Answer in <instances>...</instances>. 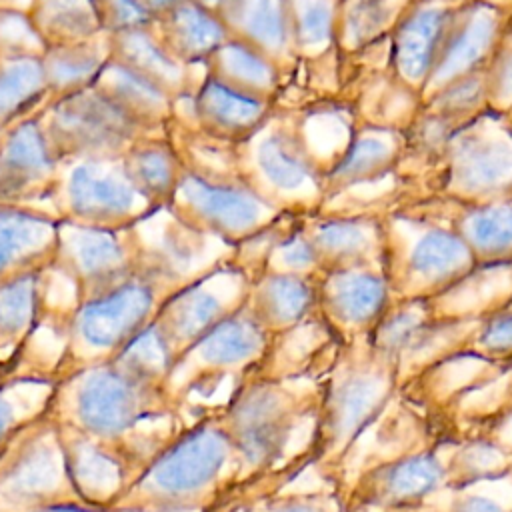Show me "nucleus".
Returning <instances> with one entry per match:
<instances>
[{
    "mask_svg": "<svg viewBox=\"0 0 512 512\" xmlns=\"http://www.w3.org/2000/svg\"><path fill=\"white\" fill-rule=\"evenodd\" d=\"M48 414L150 462L182 430V406L164 378L146 374L120 358L88 366L56 380Z\"/></svg>",
    "mask_w": 512,
    "mask_h": 512,
    "instance_id": "obj_1",
    "label": "nucleus"
},
{
    "mask_svg": "<svg viewBox=\"0 0 512 512\" xmlns=\"http://www.w3.org/2000/svg\"><path fill=\"white\" fill-rule=\"evenodd\" d=\"M238 484V460L216 410L170 440L110 512H206Z\"/></svg>",
    "mask_w": 512,
    "mask_h": 512,
    "instance_id": "obj_2",
    "label": "nucleus"
},
{
    "mask_svg": "<svg viewBox=\"0 0 512 512\" xmlns=\"http://www.w3.org/2000/svg\"><path fill=\"white\" fill-rule=\"evenodd\" d=\"M400 388L398 366L368 336L336 344L308 442L310 464L334 474L360 436L386 410Z\"/></svg>",
    "mask_w": 512,
    "mask_h": 512,
    "instance_id": "obj_3",
    "label": "nucleus"
},
{
    "mask_svg": "<svg viewBox=\"0 0 512 512\" xmlns=\"http://www.w3.org/2000/svg\"><path fill=\"white\" fill-rule=\"evenodd\" d=\"M320 384L300 378L244 374L230 398L216 410L238 460V488L252 486L274 470L304 420L314 418Z\"/></svg>",
    "mask_w": 512,
    "mask_h": 512,
    "instance_id": "obj_4",
    "label": "nucleus"
},
{
    "mask_svg": "<svg viewBox=\"0 0 512 512\" xmlns=\"http://www.w3.org/2000/svg\"><path fill=\"white\" fill-rule=\"evenodd\" d=\"M168 296L152 280L126 278L84 300L70 320L66 344L50 370L52 378L118 358L154 322Z\"/></svg>",
    "mask_w": 512,
    "mask_h": 512,
    "instance_id": "obj_5",
    "label": "nucleus"
},
{
    "mask_svg": "<svg viewBox=\"0 0 512 512\" xmlns=\"http://www.w3.org/2000/svg\"><path fill=\"white\" fill-rule=\"evenodd\" d=\"M60 506L86 504L70 480L58 426L46 412L0 452V512H40Z\"/></svg>",
    "mask_w": 512,
    "mask_h": 512,
    "instance_id": "obj_6",
    "label": "nucleus"
},
{
    "mask_svg": "<svg viewBox=\"0 0 512 512\" xmlns=\"http://www.w3.org/2000/svg\"><path fill=\"white\" fill-rule=\"evenodd\" d=\"M402 248L382 258L394 300H434L454 288L478 264L456 230L410 222Z\"/></svg>",
    "mask_w": 512,
    "mask_h": 512,
    "instance_id": "obj_7",
    "label": "nucleus"
},
{
    "mask_svg": "<svg viewBox=\"0 0 512 512\" xmlns=\"http://www.w3.org/2000/svg\"><path fill=\"white\" fill-rule=\"evenodd\" d=\"M268 348L270 338L242 306L172 362L164 388L182 406L194 390L226 376H238L240 380L244 374L258 370Z\"/></svg>",
    "mask_w": 512,
    "mask_h": 512,
    "instance_id": "obj_8",
    "label": "nucleus"
},
{
    "mask_svg": "<svg viewBox=\"0 0 512 512\" xmlns=\"http://www.w3.org/2000/svg\"><path fill=\"white\" fill-rule=\"evenodd\" d=\"M252 280L242 270L214 272L172 292L160 306L152 326L170 360L238 312L248 298Z\"/></svg>",
    "mask_w": 512,
    "mask_h": 512,
    "instance_id": "obj_9",
    "label": "nucleus"
},
{
    "mask_svg": "<svg viewBox=\"0 0 512 512\" xmlns=\"http://www.w3.org/2000/svg\"><path fill=\"white\" fill-rule=\"evenodd\" d=\"M446 488L442 448L420 446L368 464L340 492L342 512H388L426 502Z\"/></svg>",
    "mask_w": 512,
    "mask_h": 512,
    "instance_id": "obj_10",
    "label": "nucleus"
},
{
    "mask_svg": "<svg viewBox=\"0 0 512 512\" xmlns=\"http://www.w3.org/2000/svg\"><path fill=\"white\" fill-rule=\"evenodd\" d=\"M390 304L382 268H338L316 278V314L338 344L368 336Z\"/></svg>",
    "mask_w": 512,
    "mask_h": 512,
    "instance_id": "obj_11",
    "label": "nucleus"
},
{
    "mask_svg": "<svg viewBox=\"0 0 512 512\" xmlns=\"http://www.w3.org/2000/svg\"><path fill=\"white\" fill-rule=\"evenodd\" d=\"M56 426L66 468L78 496L90 508L108 510L144 470L146 462L116 444L58 422Z\"/></svg>",
    "mask_w": 512,
    "mask_h": 512,
    "instance_id": "obj_12",
    "label": "nucleus"
},
{
    "mask_svg": "<svg viewBox=\"0 0 512 512\" xmlns=\"http://www.w3.org/2000/svg\"><path fill=\"white\" fill-rule=\"evenodd\" d=\"M502 12L480 0L456 6L446 26L432 72L420 90L428 98L448 82L488 68L500 44Z\"/></svg>",
    "mask_w": 512,
    "mask_h": 512,
    "instance_id": "obj_13",
    "label": "nucleus"
},
{
    "mask_svg": "<svg viewBox=\"0 0 512 512\" xmlns=\"http://www.w3.org/2000/svg\"><path fill=\"white\" fill-rule=\"evenodd\" d=\"M460 2L410 0L390 28V58L408 88L422 90L436 62L446 26Z\"/></svg>",
    "mask_w": 512,
    "mask_h": 512,
    "instance_id": "obj_14",
    "label": "nucleus"
},
{
    "mask_svg": "<svg viewBox=\"0 0 512 512\" xmlns=\"http://www.w3.org/2000/svg\"><path fill=\"white\" fill-rule=\"evenodd\" d=\"M254 168L256 176L266 188L264 198L304 200L322 190V170L306 150L302 136L286 130L264 126L256 132Z\"/></svg>",
    "mask_w": 512,
    "mask_h": 512,
    "instance_id": "obj_15",
    "label": "nucleus"
},
{
    "mask_svg": "<svg viewBox=\"0 0 512 512\" xmlns=\"http://www.w3.org/2000/svg\"><path fill=\"white\" fill-rule=\"evenodd\" d=\"M188 204L218 234L248 238L260 234L276 214V206L250 186L210 184L202 178L182 182Z\"/></svg>",
    "mask_w": 512,
    "mask_h": 512,
    "instance_id": "obj_16",
    "label": "nucleus"
},
{
    "mask_svg": "<svg viewBox=\"0 0 512 512\" xmlns=\"http://www.w3.org/2000/svg\"><path fill=\"white\" fill-rule=\"evenodd\" d=\"M452 186L470 198H494L512 190V136L452 134Z\"/></svg>",
    "mask_w": 512,
    "mask_h": 512,
    "instance_id": "obj_17",
    "label": "nucleus"
},
{
    "mask_svg": "<svg viewBox=\"0 0 512 512\" xmlns=\"http://www.w3.org/2000/svg\"><path fill=\"white\" fill-rule=\"evenodd\" d=\"M244 306L272 340L316 314V278L262 272L252 280Z\"/></svg>",
    "mask_w": 512,
    "mask_h": 512,
    "instance_id": "obj_18",
    "label": "nucleus"
},
{
    "mask_svg": "<svg viewBox=\"0 0 512 512\" xmlns=\"http://www.w3.org/2000/svg\"><path fill=\"white\" fill-rule=\"evenodd\" d=\"M312 244L320 274L338 268H382L384 230L366 218H324L302 230Z\"/></svg>",
    "mask_w": 512,
    "mask_h": 512,
    "instance_id": "obj_19",
    "label": "nucleus"
},
{
    "mask_svg": "<svg viewBox=\"0 0 512 512\" xmlns=\"http://www.w3.org/2000/svg\"><path fill=\"white\" fill-rule=\"evenodd\" d=\"M226 32L276 64L278 58L290 56V32L286 0H220L216 6Z\"/></svg>",
    "mask_w": 512,
    "mask_h": 512,
    "instance_id": "obj_20",
    "label": "nucleus"
},
{
    "mask_svg": "<svg viewBox=\"0 0 512 512\" xmlns=\"http://www.w3.org/2000/svg\"><path fill=\"white\" fill-rule=\"evenodd\" d=\"M478 266H512V202L468 206L454 222Z\"/></svg>",
    "mask_w": 512,
    "mask_h": 512,
    "instance_id": "obj_21",
    "label": "nucleus"
},
{
    "mask_svg": "<svg viewBox=\"0 0 512 512\" xmlns=\"http://www.w3.org/2000/svg\"><path fill=\"white\" fill-rule=\"evenodd\" d=\"M198 110L212 132L226 138H252L266 124L268 100L238 92L212 78L200 92Z\"/></svg>",
    "mask_w": 512,
    "mask_h": 512,
    "instance_id": "obj_22",
    "label": "nucleus"
},
{
    "mask_svg": "<svg viewBox=\"0 0 512 512\" xmlns=\"http://www.w3.org/2000/svg\"><path fill=\"white\" fill-rule=\"evenodd\" d=\"M398 158V144L392 132L372 130L354 136L342 156L322 174V188L338 192L364 184L386 174Z\"/></svg>",
    "mask_w": 512,
    "mask_h": 512,
    "instance_id": "obj_23",
    "label": "nucleus"
},
{
    "mask_svg": "<svg viewBox=\"0 0 512 512\" xmlns=\"http://www.w3.org/2000/svg\"><path fill=\"white\" fill-rule=\"evenodd\" d=\"M54 388L56 380L42 370L0 380V452L22 428L50 410Z\"/></svg>",
    "mask_w": 512,
    "mask_h": 512,
    "instance_id": "obj_24",
    "label": "nucleus"
},
{
    "mask_svg": "<svg viewBox=\"0 0 512 512\" xmlns=\"http://www.w3.org/2000/svg\"><path fill=\"white\" fill-rule=\"evenodd\" d=\"M442 464L446 488L456 490L510 474L512 452L486 436L472 434L452 446H442Z\"/></svg>",
    "mask_w": 512,
    "mask_h": 512,
    "instance_id": "obj_25",
    "label": "nucleus"
},
{
    "mask_svg": "<svg viewBox=\"0 0 512 512\" xmlns=\"http://www.w3.org/2000/svg\"><path fill=\"white\" fill-rule=\"evenodd\" d=\"M40 296L32 276H18L0 286V374L10 370L16 354L32 334L38 318Z\"/></svg>",
    "mask_w": 512,
    "mask_h": 512,
    "instance_id": "obj_26",
    "label": "nucleus"
},
{
    "mask_svg": "<svg viewBox=\"0 0 512 512\" xmlns=\"http://www.w3.org/2000/svg\"><path fill=\"white\" fill-rule=\"evenodd\" d=\"M212 56H216L218 70L222 72V76H216L214 80L264 100L274 92L278 68L252 46L240 40H226Z\"/></svg>",
    "mask_w": 512,
    "mask_h": 512,
    "instance_id": "obj_27",
    "label": "nucleus"
},
{
    "mask_svg": "<svg viewBox=\"0 0 512 512\" xmlns=\"http://www.w3.org/2000/svg\"><path fill=\"white\" fill-rule=\"evenodd\" d=\"M292 52L312 56L336 36V0H286Z\"/></svg>",
    "mask_w": 512,
    "mask_h": 512,
    "instance_id": "obj_28",
    "label": "nucleus"
},
{
    "mask_svg": "<svg viewBox=\"0 0 512 512\" xmlns=\"http://www.w3.org/2000/svg\"><path fill=\"white\" fill-rule=\"evenodd\" d=\"M496 366H512V300L474 320L456 352Z\"/></svg>",
    "mask_w": 512,
    "mask_h": 512,
    "instance_id": "obj_29",
    "label": "nucleus"
},
{
    "mask_svg": "<svg viewBox=\"0 0 512 512\" xmlns=\"http://www.w3.org/2000/svg\"><path fill=\"white\" fill-rule=\"evenodd\" d=\"M390 0H342L336 4V34L342 42L358 48L392 28Z\"/></svg>",
    "mask_w": 512,
    "mask_h": 512,
    "instance_id": "obj_30",
    "label": "nucleus"
},
{
    "mask_svg": "<svg viewBox=\"0 0 512 512\" xmlns=\"http://www.w3.org/2000/svg\"><path fill=\"white\" fill-rule=\"evenodd\" d=\"M440 512H512V472L464 488L438 492Z\"/></svg>",
    "mask_w": 512,
    "mask_h": 512,
    "instance_id": "obj_31",
    "label": "nucleus"
},
{
    "mask_svg": "<svg viewBox=\"0 0 512 512\" xmlns=\"http://www.w3.org/2000/svg\"><path fill=\"white\" fill-rule=\"evenodd\" d=\"M240 512H340V494L334 490L308 492H276L250 500ZM210 512H232V496L226 494Z\"/></svg>",
    "mask_w": 512,
    "mask_h": 512,
    "instance_id": "obj_32",
    "label": "nucleus"
},
{
    "mask_svg": "<svg viewBox=\"0 0 512 512\" xmlns=\"http://www.w3.org/2000/svg\"><path fill=\"white\" fill-rule=\"evenodd\" d=\"M176 30L184 52L192 56L214 54L228 40L222 20L202 4L178 6Z\"/></svg>",
    "mask_w": 512,
    "mask_h": 512,
    "instance_id": "obj_33",
    "label": "nucleus"
},
{
    "mask_svg": "<svg viewBox=\"0 0 512 512\" xmlns=\"http://www.w3.org/2000/svg\"><path fill=\"white\" fill-rule=\"evenodd\" d=\"M484 100H488L486 70L472 72L448 82L430 96V106L436 114L454 120L456 116L476 110Z\"/></svg>",
    "mask_w": 512,
    "mask_h": 512,
    "instance_id": "obj_34",
    "label": "nucleus"
},
{
    "mask_svg": "<svg viewBox=\"0 0 512 512\" xmlns=\"http://www.w3.org/2000/svg\"><path fill=\"white\" fill-rule=\"evenodd\" d=\"M472 434L486 436L512 452V404H508L504 410L492 414L490 418L482 420L478 430Z\"/></svg>",
    "mask_w": 512,
    "mask_h": 512,
    "instance_id": "obj_35",
    "label": "nucleus"
},
{
    "mask_svg": "<svg viewBox=\"0 0 512 512\" xmlns=\"http://www.w3.org/2000/svg\"><path fill=\"white\" fill-rule=\"evenodd\" d=\"M388 512H440V500H438V494L428 498L426 502H420V504H414V506H404V508H394V510H388Z\"/></svg>",
    "mask_w": 512,
    "mask_h": 512,
    "instance_id": "obj_36",
    "label": "nucleus"
},
{
    "mask_svg": "<svg viewBox=\"0 0 512 512\" xmlns=\"http://www.w3.org/2000/svg\"><path fill=\"white\" fill-rule=\"evenodd\" d=\"M40 512H110V510L90 508V506H60V508H48V510H40Z\"/></svg>",
    "mask_w": 512,
    "mask_h": 512,
    "instance_id": "obj_37",
    "label": "nucleus"
},
{
    "mask_svg": "<svg viewBox=\"0 0 512 512\" xmlns=\"http://www.w3.org/2000/svg\"><path fill=\"white\" fill-rule=\"evenodd\" d=\"M2 378H6V376H2V374H0V380H2Z\"/></svg>",
    "mask_w": 512,
    "mask_h": 512,
    "instance_id": "obj_38",
    "label": "nucleus"
},
{
    "mask_svg": "<svg viewBox=\"0 0 512 512\" xmlns=\"http://www.w3.org/2000/svg\"><path fill=\"white\" fill-rule=\"evenodd\" d=\"M338 2H342V0H336V4H338Z\"/></svg>",
    "mask_w": 512,
    "mask_h": 512,
    "instance_id": "obj_39",
    "label": "nucleus"
},
{
    "mask_svg": "<svg viewBox=\"0 0 512 512\" xmlns=\"http://www.w3.org/2000/svg\"><path fill=\"white\" fill-rule=\"evenodd\" d=\"M340 512H342V510H340Z\"/></svg>",
    "mask_w": 512,
    "mask_h": 512,
    "instance_id": "obj_40",
    "label": "nucleus"
}]
</instances>
